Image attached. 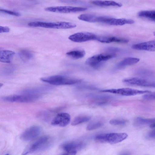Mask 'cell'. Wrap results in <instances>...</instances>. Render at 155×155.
<instances>
[{"instance_id":"cell-1","label":"cell","mask_w":155,"mask_h":155,"mask_svg":"<svg viewBox=\"0 0 155 155\" xmlns=\"http://www.w3.org/2000/svg\"><path fill=\"white\" fill-rule=\"evenodd\" d=\"M51 143L52 139L49 136L41 137L30 144L25 149L23 154H27L46 149L50 146Z\"/></svg>"},{"instance_id":"cell-2","label":"cell","mask_w":155,"mask_h":155,"mask_svg":"<svg viewBox=\"0 0 155 155\" xmlns=\"http://www.w3.org/2000/svg\"><path fill=\"white\" fill-rule=\"evenodd\" d=\"M41 80L54 85H70L78 83L81 81V79L59 75L42 78Z\"/></svg>"},{"instance_id":"cell-3","label":"cell","mask_w":155,"mask_h":155,"mask_svg":"<svg viewBox=\"0 0 155 155\" xmlns=\"http://www.w3.org/2000/svg\"><path fill=\"white\" fill-rule=\"evenodd\" d=\"M28 25L32 27L61 29L72 28L76 27V25L74 23L65 21L45 22L36 21L29 22Z\"/></svg>"},{"instance_id":"cell-4","label":"cell","mask_w":155,"mask_h":155,"mask_svg":"<svg viewBox=\"0 0 155 155\" xmlns=\"http://www.w3.org/2000/svg\"><path fill=\"white\" fill-rule=\"evenodd\" d=\"M127 136L124 133H111L98 134L94 137V139L99 142L114 144L124 140Z\"/></svg>"},{"instance_id":"cell-5","label":"cell","mask_w":155,"mask_h":155,"mask_svg":"<svg viewBox=\"0 0 155 155\" xmlns=\"http://www.w3.org/2000/svg\"><path fill=\"white\" fill-rule=\"evenodd\" d=\"M41 95L23 93L20 95H14L3 97V101L12 102L28 103L33 102L39 99Z\"/></svg>"},{"instance_id":"cell-6","label":"cell","mask_w":155,"mask_h":155,"mask_svg":"<svg viewBox=\"0 0 155 155\" xmlns=\"http://www.w3.org/2000/svg\"><path fill=\"white\" fill-rule=\"evenodd\" d=\"M116 54L114 53H104L94 55L87 59L86 64L95 68L101 67L103 63L115 57Z\"/></svg>"},{"instance_id":"cell-7","label":"cell","mask_w":155,"mask_h":155,"mask_svg":"<svg viewBox=\"0 0 155 155\" xmlns=\"http://www.w3.org/2000/svg\"><path fill=\"white\" fill-rule=\"evenodd\" d=\"M85 143L80 141H72L66 142L61 146V148L65 154H76L77 152L84 148Z\"/></svg>"},{"instance_id":"cell-8","label":"cell","mask_w":155,"mask_h":155,"mask_svg":"<svg viewBox=\"0 0 155 155\" xmlns=\"http://www.w3.org/2000/svg\"><path fill=\"white\" fill-rule=\"evenodd\" d=\"M103 91L104 92L110 93L125 96L146 94L151 92L150 91L147 90H139L128 88L105 89L103 90Z\"/></svg>"},{"instance_id":"cell-9","label":"cell","mask_w":155,"mask_h":155,"mask_svg":"<svg viewBox=\"0 0 155 155\" xmlns=\"http://www.w3.org/2000/svg\"><path fill=\"white\" fill-rule=\"evenodd\" d=\"M87 8L71 6H57L49 7L46 8V11L54 12L68 13H75L86 11Z\"/></svg>"},{"instance_id":"cell-10","label":"cell","mask_w":155,"mask_h":155,"mask_svg":"<svg viewBox=\"0 0 155 155\" xmlns=\"http://www.w3.org/2000/svg\"><path fill=\"white\" fill-rule=\"evenodd\" d=\"M97 35L91 32H81L75 33L70 36L68 38L76 42H82L92 40H97Z\"/></svg>"},{"instance_id":"cell-11","label":"cell","mask_w":155,"mask_h":155,"mask_svg":"<svg viewBox=\"0 0 155 155\" xmlns=\"http://www.w3.org/2000/svg\"><path fill=\"white\" fill-rule=\"evenodd\" d=\"M123 81L128 85L155 87V82L136 77L125 79Z\"/></svg>"},{"instance_id":"cell-12","label":"cell","mask_w":155,"mask_h":155,"mask_svg":"<svg viewBox=\"0 0 155 155\" xmlns=\"http://www.w3.org/2000/svg\"><path fill=\"white\" fill-rule=\"evenodd\" d=\"M41 131V127L33 126L25 130L21 134L20 138L24 141H28L34 139L38 137Z\"/></svg>"},{"instance_id":"cell-13","label":"cell","mask_w":155,"mask_h":155,"mask_svg":"<svg viewBox=\"0 0 155 155\" xmlns=\"http://www.w3.org/2000/svg\"><path fill=\"white\" fill-rule=\"evenodd\" d=\"M71 120V116L66 113L58 114L52 120L51 124L54 126L64 127L67 125Z\"/></svg>"},{"instance_id":"cell-14","label":"cell","mask_w":155,"mask_h":155,"mask_svg":"<svg viewBox=\"0 0 155 155\" xmlns=\"http://www.w3.org/2000/svg\"><path fill=\"white\" fill-rule=\"evenodd\" d=\"M134 21L131 19L125 18H116L107 16L104 24L112 25H122L125 24H132Z\"/></svg>"},{"instance_id":"cell-15","label":"cell","mask_w":155,"mask_h":155,"mask_svg":"<svg viewBox=\"0 0 155 155\" xmlns=\"http://www.w3.org/2000/svg\"><path fill=\"white\" fill-rule=\"evenodd\" d=\"M133 49L150 51H155V41H151L133 45Z\"/></svg>"},{"instance_id":"cell-16","label":"cell","mask_w":155,"mask_h":155,"mask_svg":"<svg viewBox=\"0 0 155 155\" xmlns=\"http://www.w3.org/2000/svg\"><path fill=\"white\" fill-rule=\"evenodd\" d=\"M96 40L104 43L116 42L125 43L129 41V40L126 38L110 36H98Z\"/></svg>"},{"instance_id":"cell-17","label":"cell","mask_w":155,"mask_h":155,"mask_svg":"<svg viewBox=\"0 0 155 155\" xmlns=\"http://www.w3.org/2000/svg\"><path fill=\"white\" fill-rule=\"evenodd\" d=\"M14 52L10 50H4L0 52V61L2 62L9 63L15 54Z\"/></svg>"},{"instance_id":"cell-18","label":"cell","mask_w":155,"mask_h":155,"mask_svg":"<svg viewBox=\"0 0 155 155\" xmlns=\"http://www.w3.org/2000/svg\"><path fill=\"white\" fill-rule=\"evenodd\" d=\"M139 61L140 59L137 58L131 57L126 58L118 63L117 67L118 68H122L136 64Z\"/></svg>"},{"instance_id":"cell-19","label":"cell","mask_w":155,"mask_h":155,"mask_svg":"<svg viewBox=\"0 0 155 155\" xmlns=\"http://www.w3.org/2000/svg\"><path fill=\"white\" fill-rule=\"evenodd\" d=\"M91 3L95 5L100 6H110L121 7L122 4L112 1H102L94 0L91 1Z\"/></svg>"},{"instance_id":"cell-20","label":"cell","mask_w":155,"mask_h":155,"mask_svg":"<svg viewBox=\"0 0 155 155\" xmlns=\"http://www.w3.org/2000/svg\"><path fill=\"white\" fill-rule=\"evenodd\" d=\"M155 122V118H146L138 117L136 118L134 121V124L137 126L149 125Z\"/></svg>"},{"instance_id":"cell-21","label":"cell","mask_w":155,"mask_h":155,"mask_svg":"<svg viewBox=\"0 0 155 155\" xmlns=\"http://www.w3.org/2000/svg\"><path fill=\"white\" fill-rule=\"evenodd\" d=\"M138 16L155 22V10H144L139 12Z\"/></svg>"},{"instance_id":"cell-22","label":"cell","mask_w":155,"mask_h":155,"mask_svg":"<svg viewBox=\"0 0 155 155\" xmlns=\"http://www.w3.org/2000/svg\"><path fill=\"white\" fill-rule=\"evenodd\" d=\"M66 54L72 59H77L83 57L85 55V53L83 50L77 49L69 51Z\"/></svg>"},{"instance_id":"cell-23","label":"cell","mask_w":155,"mask_h":155,"mask_svg":"<svg viewBox=\"0 0 155 155\" xmlns=\"http://www.w3.org/2000/svg\"><path fill=\"white\" fill-rule=\"evenodd\" d=\"M20 58L24 62H26L31 59L33 56L32 53L30 51L23 50L20 51L18 54Z\"/></svg>"},{"instance_id":"cell-24","label":"cell","mask_w":155,"mask_h":155,"mask_svg":"<svg viewBox=\"0 0 155 155\" xmlns=\"http://www.w3.org/2000/svg\"><path fill=\"white\" fill-rule=\"evenodd\" d=\"M91 119L90 116L82 115L76 117L72 120L71 124L73 126L76 125L87 122Z\"/></svg>"},{"instance_id":"cell-25","label":"cell","mask_w":155,"mask_h":155,"mask_svg":"<svg viewBox=\"0 0 155 155\" xmlns=\"http://www.w3.org/2000/svg\"><path fill=\"white\" fill-rule=\"evenodd\" d=\"M97 16L89 14H84L79 15L78 18L79 20L90 22H96Z\"/></svg>"},{"instance_id":"cell-26","label":"cell","mask_w":155,"mask_h":155,"mask_svg":"<svg viewBox=\"0 0 155 155\" xmlns=\"http://www.w3.org/2000/svg\"><path fill=\"white\" fill-rule=\"evenodd\" d=\"M104 123L102 121L96 120L90 123L86 127L87 130H91L100 128L103 125Z\"/></svg>"},{"instance_id":"cell-27","label":"cell","mask_w":155,"mask_h":155,"mask_svg":"<svg viewBox=\"0 0 155 155\" xmlns=\"http://www.w3.org/2000/svg\"><path fill=\"white\" fill-rule=\"evenodd\" d=\"M127 120L124 119H113L110 120V123L114 125H122L125 124Z\"/></svg>"},{"instance_id":"cell-28","label":"cell","mask_w":155,"mask_h":155,"mask_svg":"<svg viewBox=\"0 0 155 155\" xmlns=\"http://www.w3.org/2000/svg\"><path fill=\"white\" fill-rule=\"evenodd\" d=\"M0 12L16 16H19L21 15L20 13L18 12L5 9H1Z\"/></svg>"},{"instance_id":"cell-29","label":"cell","mask_w":155,"mask_h":155,"mask_svg":"<svg viewBox=\"0 0 155 155\" xmlns=\"http://www.w3.org/2000/svg\"><path fill=\"white\" fill-rule=\"evenodd\" d=\"M143 97L146 100H155V92L146 94Z\"/></svg>"},{"instance_id":"cell-30","label":"cell","mask_w":155,"mask_h":155,"mask_svg":"<svg viewBox=\"0 0 155 155\" xmlns=\"http://www.w3.org/2000/svg\"><path fill=\"white\" fill-rule=\"evenodd\" d=\"M10 31V28L7 26H0V33L8 32Z\"/></svg>"},{"instance_id":"cell-31","label":"cell","mask_w":155,"mask_h":155,"mask_svg":"<svg viewBox=\"0 0 155 155\" xmlns=\"http://www.w3.org/2000/svg\"><path fill=\"white\" fill-rule=\"evenodd\" d=\"M148 136L150 138H155V129L149 133Z\"/></svg>"},{"instance_id":"cell-32","label":"cell","mask_w":155,"mask_h":155,"mask_svg":"<svg viewBox=\"0 0 155 155\" xmlns=\"http://www.w3.org/2000/svg\"><path fill=\"white\" fill-rule=\"evenodd\" d=\"M152 129H155V122L149 126Z\"/></svg>"},{"instance_id":"cell-33","label":"cell","mask_w":155,"mask_h":155,"mask_svg":"<svg viewBox=\"0 0 155 155\" xmlns=\"http://www.w3.org/2000/svg\"><path fill=\"white\" fill-rule=\"evenodd\" d=\"M153 34H154V35L155 36V31L153 32Z\"/></svg>"}]
</instances>
